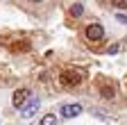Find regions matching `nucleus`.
<instances>
[{"mask_svg": "<svg viewBox=\"0 0 127 125\" xmlns=\"http://www.w3.org/2000/svg\"><path fill=\"white\" fill-rule=\"evenodd\" d=\"M100 93H102V98H107V100H111V98L116 96V91H114V86H111V84H102V86H100Z\"/></svg>", "mask_w": 127, "mask_h": 125, "instance_id": "423d86ee", "label": "nucleus"}, {"mask_svg": "<svg viewBox=\"0 0 127 125\" xmlns=\"http://www.w3.org/2000/svg\"><path fill=\"white\" fill-rule=\"evenodd\" d=\"M30 2H41V0H30Z\"/></svg>", "mask_w": 127, "mask_h": 125, "instance_id": "9b49d317", "label": "nucleus"}, {"mask_svg": "<svg viewBox=\"0 0 127 125\" xmlns=\"http://www.w3.org/2000/svg\"><path fill=\"white\" fill-rule=\"evenodd\" d=\"M70 14H73V16H75V18H79V16H82V14H84V7H82V5H73V9H70Z\"/></svg>", "mask_w": 127, "mask_h": 125, "instance_id": "6e6552de", "label": "nucleus"}, {"mask_svg": "<svg viewBox=\"0 0 127 125\" xmlns=\"http://www.w3.org/2000/svg\"><path fill=\"white\" fill-rule=\"evenodd\" d=\"M39 107H41V100H39V98H34V96H30V100L23 105V114H21V116H23V118H30V116H34Z\"/></svg>", "mask_w": 127, "mask_h": 125, "instance_id": "20e7f679", "label": "nucleus"}, {"mask_svg": "<svg viewBox=\"0 0 127 125\" xmlns=\"http://www.w3.org/2000/svg\"><path fill=\"white\" fill-rule=\"evenodd\" d=\"M111 7H116V9H127V0H111Z\"/></svg>", "mask_w": 127, "mask_h": 125, "instance_id": "1a4fd4ad", "label": "nucleus"}, {"mask_svg": "<svg viewBox=\"0 0 127 125\" xmlns=\"http://www.w3.org/2000/svg\"><path fill=\"white\" fill-rule=\"evenodd\" d=\"M61 116H66V118H75L82 114V105H77V102H68V105H61Z\"/></svg>", "mask_w": 127, "mask_h": 125, "instance_id": "39448f33", "label": "nucleus"}, {"mask_svg": "<svg viewBox=\"0 0 127 125\" xmlns=\"http://www.w3.org/2000/svg\"><path fill=\"white\" fill-rule=\"evenodd\" d=\"M30 100V91L27 89H16L14 91V96H11V105L16 109H23V105Z\"/></svg>", "mask_w": 127, "mask_h": 125, "instance_id": "7ed1b4c3", "label": "nucleus"}, {"mask_svg": "<svg viewBox=\"0 0 127 125\" xmlns=\"http://www.w3.org/2000/svg\"><path fill=\"white\" fill-rule=\"evenodd\" d=\"M116 21H118V23H123V25H127V16H123V14H118Z\"/></svg>", "mask_w": 127, "mask_h": 125, "instance_id": "9d476101", "label": "nucleus"}, {"mask_svg": "<svg viewBox=\"0 0 127 125\" xmlns=\"http://www.w3.org/2000/svg\"><path fill=\"white\" fill-rule=\"evenodd\" d=\"M59 80H61L64 86H77L79 82H82V73H77V71H64Z\"/></svg>", "mask_w": 127, "mask_h": 125, "instance_id": "f257e3e1", "label": "nucleus"}, {"mask_svg": "<svg viewBox=\"0 0 127 125\" xmlns=\"http://www.w3.org/2000/svg\"><path fill=\"white\" fill-rule=\"evenodd\" d=\"M84 37H86L89 41H100V39L104 37V27H102L100 23H91V25L84 30Z\"/></svg>", "mask_w": 127, "mask_h": 125, "instance_id": "f03ea898", "label": "nucleus"}, {"mask_svg": "<svg viewBox=\"0 0 127 125\" xmlns=\"http://www.w3.org/2000/svg\"><path fill=\"white\" fill-rule=\"evenodd\" d=\"M39 125H57V118H55V114H45V116L39 121Z\"/></svg>", "mask_w": 127, "mask_h": 125, "instance_id": "0eeeda50", "label": "nucleus"}]
</instances>
